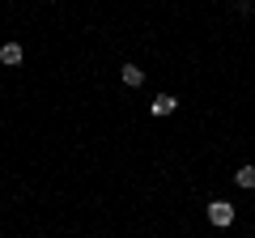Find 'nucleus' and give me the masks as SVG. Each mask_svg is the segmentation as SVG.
<instances>
[{
  "label": "nucleus",
  "instance_id": "nucleus-1",
  "mask_svg": "<svg viewBox=\"0 0 255 238\" xmlns=\"http://www.w3.org/2000/svg\"><path fill=\"white\" fill-rule=\"evenodd\" d=\"M209 221L217 230H230V226H234V204H230V200H213L209 204Z\"/></svg>",
  "mask_w": 255,
  "mask_h": 238
},
{
  "label": "nucleus",
  "instance_id": "nucleus-2",
  "mask_svg": "<svg viewBox=\"0 0 255 238\" xmlns=\"http://www.w3.org/2000/svg\"><path fill=\"white\" fill-rule=\"evenodd\" d=\"M21 60H26V51H21V43H4V47H0V64H4V68H17Z\"/></svg>",
  "mask_w": 255,
  "mask_h": 238
},
{
  "label": "nucleus",
  "instance_id": "nucleus-3",
  "mask_svg": "<svg viewBox=\"0 0 255 238\" xmlns=\"http://www.w3.org/2000/svg\"><path fill=\"white\" fill-rule=\"evenodd\" d=\"M149 111H153L157 119H162V115H174V111H179V98H174V94H157V98H153V107H149Z\"/></svg>",
  "mask_w": 255,
  "mask_h": 238
},
{
  "label": "nucleus",
  "instance_id": "nucleus-4",
  "mask_svg": "<svg viewBox=\"0 0 255 238\" xmlns=\"http://www.w3.org/2000/svg\"><path fill=\"white\" fill-rule=\"evenodd\" d=\"M119 77H124V85H132V90L145 85V68H140V64H124V68H119Z\"/></svg>",
  "mask_w": 255,
  "mask_h": 238
},
{
  "label": "nucleus",
  "instance_id": "nucleus-5",
  "mask_svg": "<svg viewBox=\"0 0 255 238\" xmlns=\"http://www.w3.org/2000/svg\"><path fill=\"white\" fill-rule=\"evenodd\" d=\"M234 183L243 187V192H251V187H255V166H243V170H234Z\"/></svg>",
  "mask_w": 255,
  "mask_h": 238
}]
</instances>
